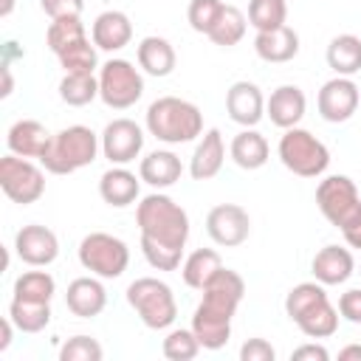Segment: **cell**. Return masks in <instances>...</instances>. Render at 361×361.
<instances>
[{
  "instance_id": "1",
  "label": "cell",
  "mask_w": 361,
  "mask_h": 361,
  "mask_svg": "<svg viewBox=\"0 0 361 361\" xmlns=\"http://www.w3.org/2000/svg\"><path fill=\"white\" fill-rule=\"evenodd\" d=\"M147 133L155 135L161 144H189L203 135V113L197 104L178 99V96H161L147 107L144 116Z\"/></svg>"
},
{
  "instance_id": "2",
  "label": "cell",
  "mask_w": 361,
  "mask_h": 361,
  "mask_svg": "<svg viewBox=\"0 0 361 361\" xmlns=\"http://www.w3.org/2000/svg\"><path fill=\"white\" fill-rule=\"evenodd\" d=\"M135 223L141 237H149L155 243L164 245H175L183 248L189 240V214L180 203H175L169 195L149 192L147 197H141V203L135 206Z\"/></svg>"
},
{
  "instance_id": "3",
  "label": "cell",
  "mask_w": 361,
  "mask_h": 361,
  "mask_svg": "<svg viewBox=\"0 0 361 361\" xmlns=\"http://www.w3.org/2000/svg\"><path fill=\"white\" fill-rule=\"evenodd\" d=\"M99 152H102V135H96L85 124H71V127H62L59 133H54L39 164L51 175H73V172L90 166L99 158Z\"/></svg>"
},
{
  "instance_id": "4",
  "label": "cell",
  "mask_w": 361,
  "mask_h": 361,
  "mask_svg": "<svg viewBox=\"0 0 361 361\" xmlns=\"http://www.w3.org/2000/svg\"><path fill=\"white\" fill-rule=\"evenodd\" d=\"M127 305L149 330H166L178 316L172 288L158 276H138L127 285Z\"/></svg>"
},
{
  "instance_id": "5",
  "label": "cell",
  "mask_w": 361,
  "mask_h": 361,
  "mask_svg": "<svg viewBox=\"0 0 361 361\" xmlns=\"http://www.w3.org/2000/svg\"><path fill=\"white\" fill-rule=\"evenodd\" d=\"M279 161L299 178H319L330 166V149L305 127H290L279 138Z\"/></svg>"
},
{
  "instance_id": "6",
  "label": "cell",
  "mask_w": 361,
  "mask_h": 361,
  "mask_svg": "<svg viewBox=\"0 0 361 361\" xmlns=\"http://www.w3.org/2000/svg\"><path fill=\"white\" fill-rule=\"evenodd\" d=\"M79 262L93 276L118 279L130 265V248L121 237H113L107 231H90L79 243Z\"/></svg>"
},
{
  "instance_id": "7",
  "label": "cell",
  "mask_w": 361,
  "mask_h": 361,
  "mask_svg": "<svg viewBox=\"0 0 361 361\" xmlns=\"http://www.w3.org/2000/svg\"><path fill=\"white\" fill-rule=\"evenodd\" d=\"M144 96V76L130 59H107L99 68V99L113 110H127Z\"/></svg>"
},
{
  "instance_id": "8",
  "label": "cell",
  "mask_w": 361,
  "mask_h": 361,
  "mask_svg": "<svg viewBox=\"0 0 361 361\" xmlns=\"http://www.w3.org/2000/svg\"><path fill=\"white\" fill-rule=\"evenodd\" d=\"M0 189L11 203L31 206L45 192V172L31 161L8 152L0 158Z\"/></svg>"
},
{
  "instance_id": "9",
  "label": "cell",
  "mask_w": 361,
  "mask_h": 361,
  "mask_svg": "<svg viewBox=\"0 0 361 361\" xmlns=\"http://www.w3.org/2000/svg\"><path fill=\"white\" fill-rule=\"evenodd\" d=\"M245 296V282L237 271L231 268H220L212 282L203 288V299L197 302L195 313H203V316H212V319H223V322H231L240 302Z\"/></svg>"
},
{
  "instance_id": "10",
  "label": "cell",
  "mask_w": 361,
  "mask_h": 361,
  "mask_svg": "<svg viewBox=\"0 0 361 361\" xmlns=\"http://www.w3.org/2000/svg\"><path fill=\"white\" fill-rule=\"evenodd\" d=\"M316 206L336 228L344 226L361 209V197H358V189H355L353 178H347V175L322 178L319 186H316Z\"/></svg>"
},
{
  "instance_id": "11",
  "label": "cell",
  "mask_w": 361,
  "mask_h": 361,
  "mask_svg": "<svg viewBox=\"0 0 361 361\" xmlns=\"http://www.w3.org/2000/svg\"><path fill=\"white\" fill-rule=\"evenodd\" d=\"M144 149V130L133 118H113L102 130V155L116 164L127 166L133 164Z\"/></svg>"
},
{
  "instance_id": "12",
  "label": "cell",
  "mask_w": 361,
  "mask_h": 361,
  "mask_svg": "<svg viewBox=\"0 0 361 361\" xmlns=\"http://www.w3.org/2000/svg\"><path fill=\"white\" fill-rule=\"evenodd\" d=\"M206 234L223 248H237L251 234V217L240 203H217L206 214Z\"/></svg>"
},
{
  "instance_id": "13",
  "label": "cell",
  "mask_w": 361,
  "mask_h": 361,
  "mask_svg": "<svg viewBox=\"0 0 361 361\" xmlns=\"http://www.w3.org/2000/svg\"><path fill=\"white\" fill-rule=\"evenodd\" d=\"M316 107H319V116L330 124H341L353 118V113L358 110V85L353 82V76L327 79L316 96Z\"/></svg>"
},
{
  "instance_id": "14",
  "label": "cell",
  "mask_w": 361,
  "mask_h": 361,
  "mask_svg": "<svg viewBox=\"0 0 361 361\" xmlns=\"http://www.w3.org/2000/svg\"><path fill=\"white\" fill-rule=\"evenodd\" d=\"M14 251L25 265L45 268L59 257V240L48 226L28 223L14 234Z\"/></svg>"
},
{
  "instance_id": "15",
  "label": "cell",
  "mask_w": 361,
  "mask_h": 361,
  "mask_svg": "<svg viewBox=\"0 0 361 361\" xmlns=\"http://www.w3.org/2000/svg\"><path fill=\"white\" fill-rule=\"evenodd\" d=\"M226 113L240 127H257L262 121V116H265V96H262V90L254 82H248V79L234 82L226 90Z\"/></svg>"
},
{
  "instance_id": "16",
  "label": "cell",
  "mask_w": 361,
  "mask_h": 361,
  "mask_svg": "<svg viewBox=\"0 0 361 361\" xmlns=\"http://www.w3.org/2000/svg\"><path fill=\"white\" fill-rule=\"evenodd\" d=\"M305 110H307V99L299 85H279L265 99V116L279 130L299 127V121L305 118Z\"/></svg>"
},
{
  "instance_id": "17",
  "label": "cell",
  "mask_w": 361,
  "mask_h": 361,
  "mask_svg": "<svg viewBox=\"0 0 361 361\" xmlns=\"http://www.w3.org/2000/svg\"><path fill=\"white\" fill-rule=\"evenodd\" d=\"M99 195L113 209L133 206L138 200V195H141V175L130 172L127 166L110 164V169H104L102 178H99Z\"/></svg>"
},
{
  "instance_id": "18",
  "label": "cell",
  "mask_w": 361,
  "mask_h": 361,
  "mask_svg": "<svg viewBox=\"0 0 361 361\" xmlns=\"http://www.w3.org/2000/svg\"><path fill=\"white\" fill-rule=\"evenodd\" d=\"M65 305L73 316L79 319H93L104 310L107 305V290L102 285V276H76L71 285H68V293H65Z\"/></svg>"
},
{
  "instance_id": "19",
  "label": "cell",
  "mask_w": 361,
  "mask_h": 361,
  "mask_svg": "<svg viewBox=\"0 0 361 361\" xmlns=\"http://www.w3.org/2000/svg\"><path fill=\"white\" fill-rule=\"evenodd\" d=\"M310 271H313V279L322 282L324 288L327 285H344L355 274V259H353L350 248L324 245V248L316 251V257L310 262Z\"/></svg>"
},
{
  "instance_id": "20",
  "label": "cell",
  "mask_w": 361,
  "mask_h": 361,
  "mask_svg": "<svg viewBox=\"0 0 361 361\" xmlns=\"http://www.w3.org/2000/svg\"><path fill=\"white\" fill-rule=\"evenodd\" d=\"M90 39L99 51H107V54L121 51L133 39V23L124 11H116V8L102 11L90 25Z\"/></svg>"
},
{
  "instance_id": "21",
  "label": "cell",
  "mask_w": 361,
  "mask_h": 361,
  "mask_svg": "<svg viewBox=\"0 0 361 361\" xmlns=\"http://www.w3.org/2000/svg\"><path fill=\"white\" fill-rule=\"evenodd\" d=\"M54 133L45 130V124L34 121V118H20L8 127L6 133V144H8V152L20 155V158H42L48 144H51Z\"/></svg>"
},
{
  "instance_id": "22",
  "label": "cell",
  "mask_w": 361,
  "mask_h": 361,
  "mask_svg": "<svg viewBox=\"0 0 361 361\" xmlns=\"http://www.w3.org/2000/svg\"><path fill=\"white\" fill-rule=\"evenodd\" d=\"M223 161H226V144H223L220 130L212 127L195 144V152L189 158V175L195 180H212L223 169Z\"/></svg>"
},
{
  "instance_id": "23",
  "label": "cell",
  "mask_w": 361,
  "mask_h": 361,
  "mask_svg": "<svg viewBox=\"0 0 361 361\" xmlns=\"http://www.w3.org/2000/svg\"><path fill=\"white\" fill-rule=\"evenodd\" d=\"M135 59H138V68L147 76H155V79L169 76L175 71V65H178V54H175L172 42L166 37H158V34H149V37H144L138 42Z\"/></svg>"
},
{
  "instance_id": "24",
  "label": "cell",
  "mask_w": 361,
  "mask_h": 361,
  "mask_svg": "<svg viewBox=\"0 0 361 361\" xmlns=\"http://www.w3.org/2000/svg\"><path fill=\"white\" fill-rule=\"evenodd\" d=\"M138 175L147 186L152 189H169L180 180L183 175V164L172 149H152L141 158L138 164Z\"/></svg>"
},
{
  "instance_id": "25",
  "label": "cell",
  "mask_w": 361,
  "mask_h": 361,
  "mask_svg": "<svg viewBox=\"0 0 361 361\" xmlns=\"http://www.w3.org/2000/svg\"><path fill=\"white\" fill-rule=\"evenodd\" d=\"M254 51L262 62H274V65L290 62L299 54V34L290 25H279V28H271V31H257Z\"/></svg>"
},
{
  "instance_id": "26",
  "label": "cell",
  "mask_w": 361,
  "mask_h": 361,
  "mask_svg": "<svg viewBox=\"0 0 361 361\" xmlns=\"http://www.w3.org/2000/svg\"><path fill=\"white\" fill-rule=\"evenodd\" d=\"M228 155L231 161L240 166V169H259L268 164V155H271V147L265 141L262 133H257L254 127H243L234 138H231V147H228Z\"/></svg>"
},
{
  "instance_id": "27",
  "label": "cell",
  "mask_w": 361,
  "mask_h": 361,
  "mask_svg": "<svg viewBox=\"0 0 361 361\" xmlns=\"http://www.w3.org/2000/svg\"><path fill=\"white\" fill-rule=\"evenodd\" d=\"M324 56L336 76H355L361 71V37H355V34L333 37Z\"/></svg>"
},
{
  "instance_id": "28",
  "label": "cell",
  "mask_w": 361,
  "mask_h": 361,
  "mask_svg": "<svg viewBox=\"0 0 361 361\" xmlns=\"http://www.w3.org/2000/svg\"><path fill=\"white\" fill-rule=\"evenodd\" d=\"M220 268H223V259H220V254H217L214 248H197V251H192V254L180 262V276H183V282H186L189 288L203 290Z\"/></svg>"
},
{
  "instance_id": "29",
  "label": "cell",
  "mask_w": 361,
  "mask_h": 361,
  "mask_svg": "<svg viewBox=\"0 0 361 361\" xmlns=\"http://www.w3.org/2000/svg\"><path fill=\"white\" fill-rule=\"evenodd\" d=\"M338 319H341L338 307H333L330 299H324V302H319L316 307H310L305 316H299L296 327H299L307 338H330V336L338 330Z\"/></svg>"
},
{
  "instance_id": "30",
  "label": "cell",
  "mask_w": 361,
  "mask_h": 361,
  "mask_svg": "<svg viewBox=\"0 0 361 361\" xmlns=\"http://www.w3.org/2000/svg\"><path fill=\"white\" fill-rule=\"evenodd\" d=\"M245 25H248V17L237 6H223L217 23L212 25V31L206 37L220 48H231L245 37Z\"/></svg>"
},
{
  "instance_id": "31",
  "label": "cell",
  "mask_w": 361,
  "mask_h": 361,
  "mask_svg": "<svg viewBox=\"0 0 361 361\" xmlns=\"http://www.w3.org/2000/svg\"><path fill=\"white\" fill-rule=\"evenodd\" d=\"M8 316L17 330L23 333H39L51 322V302H25V299H11Z\"/></svg>"
},
{
  "instance_id": "32",
  "label": "cell",
  "mask_w": 361,
  "mask_h": 361,
  "mask_svg": "<svg viewBox=\"0 0 361 361\" xmlns=\"http://www.w3.org/2000/svg\"><path fill=\"white\" fill-rule=\"evenodd\" d=\"M59 99L71 107H85L99 99V76L93 73H65L59 82Z\"/></svg>"
},
{
  "instance_id": "33",
  "label": "cell",
  "mask_w": 361,
  "mask_h": 361,
  "mask_svg": "<svg viewBox=\"0 0 361 361\" xmlns=\"http://www.w3.org/2000/svg\"><path fill=\"white\" fill-rule=\"evenodd\" d=\"M56 293V282L48 271H25L14 279V299L25 302H51Z\"/></svg>"
},
{
  "instance_id": "34",
  "label": "cell",
  "mask_w": 361,
  "mask_h": 361,
  "mask_svg": "<svg viewBox=\"0 0 361 361\" xmlns=\"http://www.w3.org/2000/svg\"><path fill=\"white\" fill-rule=\"evenodd\" d=\"M327 299V290H324V285L322 282H299V285H293L290 290H288V296H285V313H288V319L296 324L299 322V316H305L310 307H316L319 302H324Z\"/></svg>"
},
{
  "instance_id": "35",
  "label": "cell",
  "mask_w": 361,
  "mask_h": 361,
  "mask_svg": "<svg viewBox=\"0 0 361 361\" xmlns=\"http://www.w3.org/2000/svg\"><path fill=\"white\" fill-rule=\"evenodd\" d=\"M56 59H59V65H62L65 73H96V68H99L96 45L87 37L79 39V42H73V45H68L65 51H59Z\"/></svg>"
},
{
  "instance_id": "36",
  "label": "cell",
  "mask_w": 361,
  "mask_h": 361,
  "mask_svg": "<svg viewBox=\"0 0 361 361\" xmlns=\"http://www.w3.org/2000/svg\"><path fill=\"white\" fill-rule=\"evenodd\" d=\"M192 330H195V336H197L203 350H220L231 338V322L212 319V316H203V313L192 316Z\"/></svg>"
},
{
  "instance_id": "37",
  "label": "cell",
  "mask_w": 361,
  "mask_h": 361,
  "mask_svg": "<svg viewBox=\"0 0 361 361\" xmlns=\"http://www.w3.org/2000/svg\"><path fill=\"white\" fill-rule=\"evenodd\" d=\"M85 37H87V31H85L82 17H59V20H51V25L45 31V42H48V48L54 54L65 51L68 45H73V42H79Z\"/></svg>"
},
{
  "instance_id": "38",
  "label": "cell",
  "mask_w": 361,
  "mask_h": 361,
  "mask_svg": "<svg viewBox=\"0 0 361 361\" xmlns=\"http://www.w3.org/2000/svg\"><path fill=\"white\" fill-rule=\"evenodd\" d=\"M288 3L285 0H248V23L257 31H271L285 25Z\"/></svg>"
},
{
  "instance_id": "39",
  "label": "cell",
  "mask_w": 361,
  "mask_h": 361,
  "mask_svg": "<svg viewBox=\"0 0 361 361\" xmlns=\"http://www.w3.org/2000/svg\"><path fill=\"white\" fill-rule=\"evenodd\" d=\"M161 350H164V355H166L169 361H192L203 347H200V341H197V336H195L192 327H189V330L178 327V330H169V333H166Z\"/></svg>"
},
{
  "instance_id": "40",
  "label": "cell",
  "mask_w": 361,
  "mask_h": 361,
  "mask_svg": "<svg viewBox=\"0 0 361 361\" xmlns=\"http://www.w3.org/2000/svg\"><path fill=\"white\" fill-rule=\"evenodd\" d=\"M141 251H144V259L155 271H178L183 262V248L164 245V243H155L149 237H141Z\"/></svg>"
},
{
  "instance_id": "41",
  "label": "cell",
  "mask_w": 361,
  "mask_h": 361,
  "mask_svg": "<svg viewBox=\"0 0 361 361\" xmlns=\"http://www.w3.org/2000/svg\"><path fill=\"white\" fill-rule=\"evenodd\" d=\"M104 350L93 336H71L62 347H59V361H102Z\"/></svg>"
},
{
  "instance_id": "42",
  "label": "cell",
  "mask_w": 361,
  "mask_h": 361,
  "mask_svg": "<svg viewBox=\"0 0 361 361\" xmlns=\"http://www.w3.org/2000/svg\"><path fill=\"white\" fill-rule=\"evenodd\" d=\"M223 0H189V8H186V20L192 25V31L197 34H209L212 25L217 23L220 11H223Z\"/></svg>"
},
{
  "instance_id": "43",
  "label": "cell",
  "mask_w": 361,
  "mask_h": 361,
  "mask_svg": "<svg viewBox=\"0 0 361 361\" xmlns=\"http://www.w3.org/2000/svg\"><path fill=\"white\" fill-rule=\"evenodd\" d=\"M39 6L51 20H59V17H82L85 0H39Z\"/></svg>"
},
{
  "instance_id": "44",
  "label": "cell",
  "mask_w": 361,
  "mask_h": 361,
  "mask_svg": "<svg viewBox=\"0 0 361 361\" xmlns=\"http://www.w3.org/2000/svg\"><path fill=\"white\" fill-rule=\"evenodd\" d=\"M274 358H276V350L265 338H248L240 347V361H274Z\"/></svg>"
},
{
  "instance_id": "45",
  "label": "cell",
  "mask_w": 361,
  "mask_h": 361,
  "mask_svg": "<svg viewBox=\"0 0 361 361\" xmlns=\"http://www.w3.org/2000/svg\"><path fill=\"white\" fill-rule=\"evenodd\" d=\"M338 313L350 324H361V288H350L338 296Z\"/></svg>"
},
{
  "instance_id": "46",
  "label": "cell",
  "mask_w": 361,
  "mask_h": 361,
  "mask_svg": "<svg viewBox=\"0 0 361 361\" xmlns=\"http://www.w3.org/2000/svg\"><path fill=\"white\" fill-rule=\"evenodd\" d=\"M290 358H293V361H327V358H330V353H327V347H322V344L310 341V344L296 347V350L290 353Z\"/></svg>"
},
{
  "instance_id": "47",
  "label": "cell",
  "mask_w": 361,
  "mask_h": 361,
  "mask_svg": "<svg viewBox=\"0 0 361 361\" xmlns=\"http://www.w3.org/2000/svg\"><path fill=\"white\" fill-rule=\"evenodd\" d=\"M338 231H341V237H344V243L350 248H361V209L344 226H338Z\"/></svg>"
},
{
  "instance_id": "48",
  "label": "cell",
  "mask_w": 361,
  "mask_h": 361,
  "mask_svg": "<svg viewBox=\"0 0 361 361\" xmlns=\"http://www.w3.org/2000/svg\"><path fill=\"white\" fill-rule=\"evenodd\" d=\"M11 333H14V322H11V316H6V319L0 322V353L8 350V344H11Z\"/></svg>"
},
{
  "instance_id": "49",
  "label": "cell",
  "mask_w": 361,
  "mask_h": 361,
  "mask_svg": "<svg viewBox=\"0 0 361 361\" xmlns=\"http://www.w3.org/2000/svg\"><path fill=\"white\" fill-rule=\"evenodd\" d=\"M338 361H361V344H347L338 350Z\"/></svg>"
},
{
  "instance_id": "50",
  "label": "cell",
  "mask_w": 361,
  "mask_h": 361,
  "mask_svg": "<svg viewBox=\"0 0 361 361\" xmlns=\"http://www.w3.org/2000/svg\"><path fill=\"white\" fill-rule=\"evenodd\" d=\"M11 87H14L11 68H8V65H3V90H0V96H3V99H6V96H11Z\"/></svg>"
},
{
  "instance_id": "51",
  "label": "cell",
  "mask_w": 361,
  "mask_h": 361,
  "mask_svg": "<svg viewBox=\"0 0 361 361\" xmlns=\"http://www.w3.org/2000/svg\"><path fill=\"white\" fill-rule=\"evenodd\" d=\"M14 11V0H3V6H0V17H8Z\"/></svg>"
},
{
  "instance_id": "52",
  "label": "cell",
  "mask_w": 361,
  "mask_h": 361,
  "mask_svg": "<svg viewBox=\"0 0 361 361\" xmlns=\"http://www.w3.org/2000/svg\"><path fill=\"white\" fill-rule=\"evenodd\" d=\"M358 274H361V268H358Z\"/></svg>"
}]
</instances>
